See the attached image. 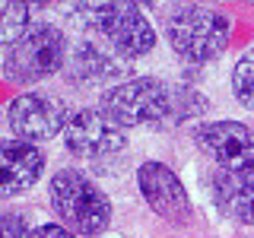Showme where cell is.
I'll return each instance as SVG.
<instances>
[{
	"label": "cell",
	"mask_w": 254,
	"mask_h": 238,
	"mask_svg": "<svg viewBox=\"0 0 254 238\" xmlns=\"http://www.w3.org/2000/svg\"><path fill=\"white\" fill-rule=\"evenodd\" d=\"M229 35H232L229 16L213 6L185 3L165 16V38L172 51L190 63H206L219 58L229 48Z\"/></svg>",
	"instance_id": "1"
},
{
	"label": "cell",
	"mask_w": 254,
	"mask_h": 238,
	"mask_svg": "<svg viewBox=\"0 0 254 238\" xmlns=\"http://www.w3.org/2000/svg\"><path fill=\"white\" fill-rule=\"evenodd\" d=\"M79 10H83L79 13V22L86 26L89 38L102 42L121 60H133V58H143V54L153 51L156 32L137 6L89 3V6H79Z\"/></svg>",
	"instance_id": "2"
},
{
	"label": "cell",
	"mask_w": 254,
	"mask_h": 238,
	"mask_svg": "<svg viewBox=\"0 0 254 238\" xmlns=\"http://www.w3.org/2000/svg\"><path fill=\"white\" fill-rule=\"evenodd\" d=\"M51 206L67 229L76 235H102L111 226V200L83 172L64 169L51 178Z\"/></svg>",
	"instance_id": "3"
},
{
	"label": "cell",
	"mask_w": 254,
	"mask_h": 238,
	"mask_svg": "<svg viewBox=\"0 0 254 238\" xmlns=\"http://www.w3.org/2000/svg\"><path fill=\"white\" fill-rule=\"evenodd\" d=\"M67 67V38L58 26L38 22L3 51V73L10 83H38Z\"/></svg>",
	"instance_id": "4"
},
{
	"label": "cell",
	"mask_w": 254,
	"mask_h": 238,
	"mask_svg": "<svg viewBox=\"0 0 254 238\" xmlns=\"http://www.w3.org/2000/svg\"><path fill=\"white\" fill-rule=\"evenodd\" d=\"M102 108L124 130L127 127H143V124H159L172 115L175 92L169 83H162L156 76H137L102 92Z\"/></svg>",
	"instance_id": "5"
},
{
	"label": "cell",
	"mask_w": 254,
	"mask_h": 238,
	"mask_svg": "<svg viewBox=\"0 0 254 238\" xmlns=\"http://www.w3.org/2000/svg\"><path fill=\"white\" fill-rule=\"evenodd\" d=\"M64 146L79 159H108L127 146V130L105 108H79L64 127Z\"/></svg>",
	"instance_id": "6"
},
{
	"label": "cell",
	"mask_w": 254,
	"mask_h": 238,
	"mask_svg": "<svg viewBox=\"0 0 254 238\" xmlns=\"http://www.w3.org/2000/svg\"><path fill=\"white\" fill-rule=\"evenodd\" d=\"M197 149L216 165V172L254 169V130L238 121H213L197 127Z\"/></svg>",
	"instance_id": "7"
},
{
	"label": "cell",
	"mask_w": 254,
	"mask_h": 238,
	"mask_svg": "<svg viewBox=\"0 0 254 238\" xmlns=\"http://www.w3.org/2000/svg\"><path fill=\"white\" fill-rule=\"evenodd\" d=\"M73 111H67L64 99L51 92H22L6 108V121L19 140H48L64 130Z\"/></svg>",
	"instance_id": "8"
},
{
	"label": "cell",
	"mask_w": 254,
	"mask_h": 238,
	"mask_svg": "<svg viewBox=\"0 0 254 238\" xmlns=\"http://www.w3.org/2000/svg\"><path fill=\"white\" fill-rule=\"evenodd\" d=\"M137 184L146 206L156 216L169 219V222H188L190 219V197L185 184L178 181L165 162H143L137 169Z\"/></svg>",
	"instance_id": "9"
},
{
	"label": "cell",
	"mask_w": 254,
	"mask_h": 238,
	"mask_svg": "<svg viewBox=\"0 0 254 238\" xmlns=\"http://www.w3.org/2000/svg\"><path fill=\"white\" fill-rule=\"evenodd\" d=\"M67 76L70 83L86 86V89H95V86H105L115 76L124 73V63L118 54H111L102 42L95 38H83L70 48V58H67Z\"/></svg>",
	"instance_id": "10"
},
{
	"label": "cell",
	"mask_w": 254,
	"mask_h": 238,
	"mask_svg": "<svg viewBox=\"0 0 254 238\" xmlns=\"http://www.w3.org/2000/svg\"><path fill=\"white\" fill-rule=\"evenodd\" d=\"M0 169H3V197H16L42 178L45 156L35 143L3 140V146H0Z\"/></svg>",
	"instance_id": "11"
},
{
	"label": "cell",
	"mask_w": 254,
	"mask_h": 238,
	"mask_svg": "<svg viewBox=\"0 0 254 238\" xmlns=\"http://www.w3.org/2000/svg\"><path fill=\"white\" fill-rule=\"evenodd\" d=\"M213 200L232 222L254 226V169L213 172Z\"/></svg>",
	"instance_id": "12"
},
{
	"label": "cell",
	"mask_w": 254,
	"mask_h": 238,
	"mask_svg": "<svg viewBox=\"0 0 254 238\" xmlns=\"http://www.w3.org/2000/svg\"><path fill=\"white\" fill-rule=\"evenodd\" d=\"M232 89L245 108H254V48L245 51L232 67Z\"/></svg>",
	"instance_id": "13"
},
{
	"label": "cell",
	"mask_w": 254,
	"mask_h": 238,
	"mask_svg": "<svg viewBox=\"0 0 254 238\" xmlns=\"http://www.w3.org/2000/svg\"><path fill=\"white\" fill-rule=\"evenodd\" d=\"M29 29H32L29 26V6L26 3H3V13H0V38H3V45H13Z\"/></svg>",
	"instance_id": "14"
},
{
	"label": "cell",
	"mask_w": 254,
	"mask_h": 238,
	"mask_svg": "<svg viewBox=\"0 0 254 238\" xmlns=\"http://www.w3.org/2000/svg\"><path fill=\"white\" fill-rule=\"evenodd\" d=\"M3 238H32L29 222L19 216V213H6L3 216Z\"/></svg>",
	"instance_id": "15"
},
{
	"label": "cell",
	"mask_w": 254,
	"mask_h": 238,
	"mask_svg": "<svg viewBox=\"0 0 254 238\" xmlns=\"http://www.w3.org/2000/svg\"><path fill=\"white\" fill-rule=\"evenodd\" d=\"M32 238H76V235L64 226H38L35 232H32Z\"/></svg>",
	"instance_id": "16"
}]
</instances>
